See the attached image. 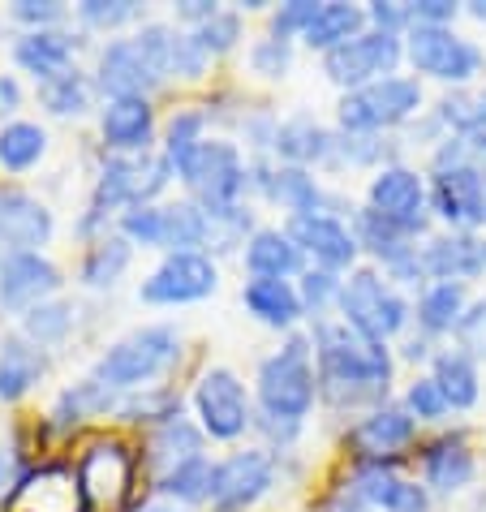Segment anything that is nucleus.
Returning <instances> with one entry per match:
<instances>
[{"label":"nucleus","mask_w":486,"mask_h":512,"mask_svg":"<svg viewBox=\"0 0 486 512\" xmlns=\"http://www.w3.org/2000/svg\"><path fill=\"white\" fill-rule=\"evenodd\" d=\"M319 362H323V383L332 392H379L388 388L392 362L383 345L357 336L349 323H323L319 327Z\"/></svg>","instance_id":"f257e3e1"},{"label":"nucleus","mask_w":486,"mask_h":512,"mask_svg":"<svg viewBox=\"0 0 486 512\" xmlns=\"http://www.w3.org/2000/svg\"><path fill=\"white\" fill-rule=\"evenodd\" d=\"M259 401L267 418L280 422H302L314 405V366H310V345L302 336L289 340L276 358L263 362L259 371Z\"/></svg>","instance_id":"f03ea898"},{"label":"nucleus","mask_w":486,"mask_h":512,"mask_svg":"<svg viewBox=\"0 0 486 512\" xmlns=\"http://www.w3.org/2000/svg\"><path fill=\"white\" fill-rule=\"evenodd\" d=\"M181 340L168 327H142V332L125 336L121 345H112L95 366V379L108 388H138V383L155 379L160 371L177 362Z\"/></svg>","instance_id":"7ed1b4c3"},{"label":"nucleus","mask_w":486,"mask_h":512,"mask_svg":"<svg viewBox=\"0 0 486 512\" xmlns=\"http://www.w3.org/2000/svg\"><path fill=\"white\" fill-rule=\"evenodd\" d=\"M336 297H340V315H345V323L357 336L375 340V345H383V340L405 327V315H409L405 302H400L375 272H353V280L340 284Z\"/></svg>","instance_id":"20e7f679"},{"label":"nucleus","mask_w":486,"mask_h":512,"mask_svg":"<svg viewBox=\"0 0 486 512\" xmlns=\"http://www.w3.org/2000/svg\"><path fill=\"white\" fill-rule=\"evenodd\" d=\"M177 173L185 177V186L203 198L207 211H228L233 198L246 190V164H241L233 142H220V138H211V142L203 138V147H198Z\"/></svg>","instance_id":"39448f33"},{"label":"nucleus","mask_w":486,"mask_h":512,"mask_svg":"<svg viewBox=\"0 0 486 512\" xmlns=\"http://www.w3.org/2000/svg\"><path fill=\"white\" fill-rule=\"evenodd\" d=\"M418 104H422V87L413 78H383L340 99V125L349 134L383 130V125H400L405 117H413Z\"/></svg>","instance_id":"423d86ee"},{"label":"nucleus","mask_w":486,"mask_h":512,"mask_svg":"<svg viewBox=\"0 0 486 512\" xmlns=\"http://www.w3.org/2000/svg\"><path fill=\"white\" fill-rule=\"evenodd\" d=\"M409 61L418 74L439 82H465L482 69V52L448 26H409Z\"/></svg>","instance_id":"0eeeda50"},{"label":"nucleus","mask_w":486,"mask_h":512,"mask_svg":"<svg viewBox=\"0 0 486 512\" xmlns=\"http://www.w3.org/2000/svg\"><path fill=\"white\" fill-rule=\"evenodd\" d=\"M216 263L207 254H168L155 272L142 280V302L151 306H185V302H203L216 293Z\"/></svg>","instance_id":"6e6552de"},{"label":"nucleus","mask_w":486,"mask_h":512,"mask_svg":"<svg viewBox=\"0 0 486 512\" xmlns=\"http://www.w3.org/2000/svg\"><path fill=\"white\" fill-rule=\"evenodd\" d=\"M130 491V457L117 439L91 444L78 461V500L82 512H112Z\"/></svg>","instance_id":"1a4fd4ad"},{"label":"nucleus","mask_w":486,"mask_h":512,"mask_svg":"<svg viewBox=\"0 0 486 512\" xmlns=\"http://www.w3.org/2000/svg\"><path fill=\"white\" fill-rule=\"evenodd\" d=\"M198 418H203V431L211 439H237L250 426V401L241 379L228 371V366H211V371L198 379L194 392Z\"/></svg>","instance_id":"9d476101"},{"label":"nucleus","mask_w":486,"mask_h":512,"mask_svg":"<svg viewBox=\"0 0 486 512\" xmlns=\"http://www.w3.org/2000/svg\"><path fill=\"white\" fill-rule=\"evenodd\" d=\"M400 61V44H396V35L388 31H375V35H357L349 39L345 48H336V52H327V78L340 82V87H353V91H362L370 87V82H383V74H392Z\"/></svg>","instance_id":"9b49d317"},{"label":"nucleus","mask_w":486,"mask_h":512,"mask_svg":"<svg viewBox=\"0 0 486 512\" xmlns=\"http://www.w3.org/2000/svg\"><path fill=\"white\" fill-rule=\"evenodd\" d=\"M168 173H173V160L168 155H142V160H112L99 177L95 190V211L99 207H147L151 194H160L168 186Z\"/></svg>","instance_id":"f8f14e48"},{"label":"nucleus","mask_w":486,"mask_h":512,"mask_svg":"<svg viewBox=\"0 0 486 512\" xmlns=\"http://www.w3.org/2000/svg\"><path fill=\"white\" fill-rule=\"evenodd\" d=\"M271 457L267 452H237V457H228L216 465V482H211V500H216V508L224 512H237L254 504L259 495L271 487Z\"/></svg>","instance_id":"ddd939ff"},{"label":"nucleus","mask_w":486,"mask_h":512,"mask_svg":"<svg viewBox=\"0 0 486 512\" xmlns=\"http://www.w3.org/2000/svg\"><path fill=\"white\" fill-rule=\"evenodd\" d=\"M422 177L409 173V168H383V173L370 181V211L383 216L388 224H396L400 233L422 229Z\"/></svg>","instance_id":"4468645a"},{"label":"nucleus","mask_w":486,"mask_h":512,"mask_svg":"<svg viewBox=\"0 0 486 512\" xmlns=\"http://www.w3.org/2000/svg\"><path fill=\"white\" fill-rule=\"evenodd\" d=\"M431 198H435V211L448 224H482L486 220V177L478 164L439 168Z\"/></svg>","instance_id":"2eb2a0df"},{"label":"nucleus","mask_w":486,"mask_h":512,"mask_svg":"<svg viewBox=\"0 0 486 512\" xmlns=\"http://www.w3.org/2000/svg\"><path fill=\"white\" fill-rule=\"evenodd\" d=\"M52 237V211L39 198L22 190L0 194V241L13 246V254H35L39 246H48Z\"/></svg>","instance_id":"dca6fc26"},{"label":"nucleus","mask_w":486,"mask_h":512,"mask_svg":"<svg viewBox=\"0 0 486 512\" xmlns=\"http://www.w3.org/2000/svg\"><path fill=\"white\" fill-rule=\"evenodd\" d=\"M160 74L151 69V61L142 56L138 39H117L108 44L104 56H99V87L112 91V99H130V95H142L147 87H155Z\"/></svg>","instance_id":"f3484780"},{"label":"nucleus","mask_w":486,"mask_h":512,"mask_svg":"<svg viewBox=\"0 0 486 512\" xmlns=\"http://www.w3.org/2000/svg\"><path fill=\"white\" fill-rule=\"evenodd\" d=\"M61 289V272L39 254H9L0 263V302L5 306H39V297Z\"/></svg>","instance_id":"a211bd4d"},{"label":"nucleus","mask_w":486,"mask_h":512,"mask_svg":"<svg viewBox=\"0 0 486 512\" xmlns=\"http://www.w3.org/2000/svg\"><path fill=\"white\" fill-rule=\"evenodd\" d=\"M289 237L302 250H310L323 267H332V272L336 267H349L353 254H357V237L340 220L319 216V211H314V216H293L289 220Z\"/></svg>","instance_id":"6ab92c4d"},{"label":"nucleus","mask_w":486,"mask_h":512,"mask_svg":"<svg viewBox=\"0 0 486 512\" xmlns=\"http://www.w3.org/2000/svg\"><path fill=\"white\" fill-rule=\"evenodd\" d=\"M422 267L431 276H439V284H461L469 276L486 272V241L474 237H439L426 246Z\"/></svg>","instance_id":"aec40b11"},{"label":"nucleus","mask_w":486,"mask_h":512,"mask_svg":"<svg viewBox=\"0 0 486 512\" xmlns=\"http://www.w3.org/2000/svg\"><path fill=\"white\" fill-rule=\"evenodd\" d=\"M13 56H18V65L26 74H35L44 87L56 78H65V74H74V69H69L74 44H69V35H61V31H31L26 39H18Z\"/></svg>","instance_id":"412c9836"},{"label":"nucleus","mask_w":486,"mask_h":512,"mask_svg":"<svg viewBox=\"0 0 486 512\" xmlns=\"http://www.w3.org/2000/svg\"><path fill=\"white\" fill-rule=\"evenodd\" d=\"M104 142L117 151H138L151 142V125H155V112L147 104V95H130V99H112L104 108Z\"/></svg>","instance_id":"4be33fe9"},{"label":"nucleus","mask_w":486,"mask_h":512,"mask_svg":"<svg viewBox=\"0 0 486 512\" xmlns=\"http://www.w3.org/2000/svg\"><path fill=\"white\" fill-rule=\"evenodd\" d=\"M13 512H82L78 478L61 474V469H44V474L26 478L22 491L13 495Z\"/></svg>","instance_id":"5701e85b"},{"label":"nucleus","mask_w":486,"mask_h":512,"mask_svg":"<svg viewBox=\"0 0 486 512\" xmlns=\"http://www.w3.org/2000/svg\"><path fill=\"white\" fill-rule=\"evenodd\" d=\"M246 267L259 280H284L289 272L302 267V246L289 237V233H276V229H263L250 237L246 246Z\"/></svg>","instance_id":"b1692460"},{"label":"nucleus","mask_w":486,"mask_h":512,"mask_svg":"<svg viewBox=\"0 0 486 512\" xmlns=\"http://www.w3.org/2000/svg\"><path fill=\"white\" fill-rule=\"evenodd\" d=\"M241 302H246L250 315L267 327H289L297 315H302V297L289 289V280H259L254 276L246 289H241Z\"/></svg>","instance_id":"393cba45"},{"label":"nucleus","mask_w":486,"mask_h":512,"mask_svg":"<svg viewBox=\"0 0 486 512\" xmlns=\"http://www.w3.org/2000/svg\"><path fill=\"white\" fill-rule=\"evenodd\" d=\"M44 375V353L26 340H5V353H0V401H18L26 396Z\"/></svg>","instance_id":"a878e982"},{"label":"nucleus","mask_w":486,"mask_h":512,"mask_svg":"<svg viewBox=\"0 0 486 512\" xmlns=\"http://www.w3.org/2000/svg\"><path fill=\"white\" fill-rule=\"evenodd\" d=\"M469 478H474V452L465 448V439H443L426 452V482H431L435 491H461L469 487Z\"/></svg>","instance_id":"bb28decb"},{"label":"nucleus","mask_w":486,"mask_h":512,"mask_svg":"<svg viewBox=\"0 0 486 512\" xmlns=\"http://www.w3.org/2000/svg\"><path fill=\"white\" fill-rule=\"evenodd\" d=\"M366 13L357 5H319V13H314V22L306 26V44L310 48H323V52H336L345 48L349 39H357V31H362Z\"/></svg>","instance_id":"cd10ccee"},{"label":"nucleus","mask_w":486,"mask_h":512,"mask_svg":"<svg viewBox=\"0 0 486 512\" xmlns=\"http://www.w3.org/2000/svg\"><path fill=\"white\" fill-rule=\"evenodd\" d=\"M413 439V418L400 414V409H379V414L362 418V426L353 431V444L366 452V457H383V452H396L400 444Z\"/></svg>","instance_id":"c85d7f7f"},{"label":"nucleus","mask_w":486,"mask_h":512,"mask_svg":"<svg viewBox=\"0 0 486 512\" xmlns=\"http://www.w3.org/2000/svg\"><path fill=\"white\" fill-rule=\"evenodd\" d=\"M435 383L448 409H469L478 401V371L465 353H439L435 358Z\"/></svg>","instance_id":"c756f323"},{"label":"nucleus","mask_w":486,"mask_h":512,"mask_svg":"<svg viewBox=\"0 0 486 512\" xmlns=\"http://www.w3.org/2000/svg\"><path fill=\"white\" fill-rule=\"evenodd\" d=\"M198 448H203V435H198L190 422H181V418L164 422L160 435L151 439L155 461H160L168 474H173V469H181V465H190V461H198Z\"/></svg>","instance_id":"7c9ffc66"},{"label":"nucleus","mask_w":486,"mask_h":512,"mask_svg":"<svg viewBox=\"0 0 486 512\" xmlns=\"http://www.w3.org/2000/svg\"><path fill=\"white\" fill-rule=\"evenodd\" d=\"M276 151L293 164H310V160H323V155L332 151V142H327V134L310 117H297L276 130Z\"/></svg>","instance_id":"2f4dec72"},{"label":"nucleus","mask_w":486,"mask_h":512,"mask_svg":"<svg viewBox=\"0 0 486 512\" xmlns=\"http://www.w3.org/2000/svg\"><path fill=\"white\" fill-rule=\"evenodd\" d=\"M44 147H48V138H44V130H39V125H31V121H13V125H5V130H0V164L13 168V173L31 168L39 155H44Z\"/></svg>","instance_id":"473e14b6"},{"label":"nucleus","mask_w":486,"mask_h":512,"mask_svg":"<svg viewBox=\"0 0 486 512\" xmlns=\"http://www.w3.org/2000/svg\"><path fill=\"white\" fill-rule=\"evenodd\" d=\"M125 267H130V241H125V237H104L99 246H91L87 263H82V284L104 289V284L117 280Z\"/></svg>","instance_id":"72a5a7b5"},{"label":"nucleus","mask_w":486,"mask_h":512,"mask_svg":"<svg viewBox=\"0 0 486 512\" xmlns=\"http://www.w3.org/2000/svg\"><path fill=\"white\" fill-rule=\"evenodd\" d=\"M267 194L289 207L293 216H314V207H319V186H314L302 168H280V173H271Z\"/></svg>","instance_id":"f704fd0d"},{"label":"nucleus","mask_w":486,"mask_h":512,"mask_svg":"<svg viewBox=\"0 0 486 512\" xmlns=\"http://www.w3.org/2000/svg\"><path fill=\"white\" fill-rule=\"evenodd\" d=\"M418 319L426 332H448V327H456L465 319V289L461 284H435V289L422 297Z\"/></svg>","instance_id":"c9c22d12"},{"label":"nucleus","mask_w":486,"mask_h":512,"mask_svg":"<svg viewBox=\"0 0 486 512\" xmlns=\"http://www.w3.org/2000/svg\"><path fill=\"white\" fill-rule=\"evenodd\" d=\"M357 229H362V241L392 267V272L413 259V250L400 241V229H396V224H388L383 216H375V211H362V216H357Z\"/></svg>","instance_id":"e433bc0d"},{"label":"nucleus","mask_w":486,"mask_h":512,"mask_svg":"<svg viewBox=\"0 0 486 512\" xmlns=\"http://www.w3.org/2000/svg\"><path fill=\"white\" fill-rule=\"evenodd\" d=\"M112 405V388L99 379H87V383H74L61 401H56V418L61 422H78V418H95V414H108Z\"/></svg>","instance_id":"4c0bfd02"},{"label":"nucleus","mask_w":486,"mask_h":512,"mask_svg":"<svg viewBox=\"0 0 486 512\" xmlns=\"http://www.w3.org/2000/svg\"><path fill=\"white\" fill-rule=\"evenodd\" d=\"M211 482H216V465H207L203 457H198V461H190V465L173 469V474H164L160 491L173 495V500L198 504V500H207V495H211Z\"/></svg>","instance_id":"58836bf2"},{"label":"nucleus","mask_w":486,"mask_h":512,"mask_svg":"<svg viewBox=\"0 0 486 512\" xmlns=\"http://www.w3.org/2000/svg\"><path fill=\"white\" fill-rule=\"evenodd\" d=\"M69 323H74V310H69L65 302H39L26 310V332H31V340H39V345H56Z\"/></svg>","instance_id":"ea45409f"},{"label":"nucleus","mask_w":486,"mask_h":512,"mask_svg":"<svg viewBox=\"0 0 486 512\" xmlns=\"http://www.w3.org/2000/svg\"><path fill=\"white\" fill-rule=\"evenodd\" d=\"M396 491H400V478L392 474L388 465H379V461L362 465V469H357V478H353V495H357V500L379 504V508H388Z\"/></svg>","instance_id":"a19ab883"},{"label":"nucleus","mask_w":486,"mask_h":512,"mask_svg":"<svg viewBox=\"0 0 486 512\" xmlns=\"http://www.w3.org/2000/svg\"><path fill=\"white\" fill-rule=\"evenodd\" d=\"M125 241H138V246H164V207H130L121 216Z\"/></svg>","instance_id":"79ce46f5"},{"label":"nucleus","mask_w":486,"mask_h":512,"mask_svg":"<svg viewBox=\"0 0 486 512\" xmlns=\"http://www.w3.org/2000/svg\"><path fill=\"white\" fill-rule=\"evenodd\" d=\"M443 121L465 134H486V91L482 95H448L443 99Z\"/></svg>","instance_id":"37998d69"},{"label":"nucleus","mask_w":486,"mask_h":512,"mask_svg":"<svg viewBox=\"0 0 486 512\" xmlns=\"http://www.w3.org/2000/svg\"><path fill=\"white\" fill-rule=\"evenodd\" d=\"M198 147H203V117L198 112H181L168 125V160H173V168H181Z\"/></svg>","instance_id":"c03bdc74"},{"label":"nucleus","mask_w":486,"mask_h":512,"mask_svg":"<svg viewBox=\"0 0 486 512\" xmlns=\"http://www.w3.org/2000/svg\"><path fill=\"white\" fill-rule=\"evenodd\" d=\"M241 39V18L237 13H216V18H207L203 26L194 31V44L203 48L207 56H220V52H228Z\"/></svg>","instance_id":"a18cd8bd"},{"label":"nucleus","mask_w":486,"mask_h":512,"mask_svg":"<svg viewBox=\"0 0 486 512\" xmlns=\"http://www.w3.org/2000/svg\"><path fill=\"white\" fill-rule=\"evenodd\" d=\"M39 95H44V104L56 112V117H69V112L87 108V82H82L78 74H65V78L48 82V87H39Z\"/></svg>","instance_id":"49530a36"},{"label":"nucleus","mask_w":486,"mask_h":512,"mask_svg":"<svg viewBox=\"0 0 486 512\" xmlns=\"http://www.w3.org/2000/svg\"><path fill=\"white\" fill-rule=\"evenodd\" d=\"M82 18H87L91 26H104V31H112V26L134 22L138 5H130V0H87V5H82Z\"/></svg>","instance_id":"de8ad7c7"},{"label":"nucleus","mask_w":486,"mask_h":512,"mask_svg":"<svg viewBox=\"0 0 486 512\" xmlns=\"http://www.w3.org/2000/svg\"><path fill=\"white\" fill-rule=\"evenodd\" d=\"M409 409L418 418H443V414H448V401H443V392H439L435 379H418L409 388Z\"/></svg>","instance_id":"09e8293b"},{"label":"nucleus","mask_w":486,"mask_h":512,"mask_svg":"<svg viewBox=\"0 0 486 512\" xmlns=\"http://www.w3.org/2000/svg\"><path fill=\"white\" fill-rule=\"evenodd\" d=\"M254 74H263V78H280L284 69H289V44L284 39H263L259 48H254Z\"/></svg>","instance_id":"8fccbe9b"},{"label":"nucleus","mask_w":486,"mask_h":512,"mask_svg":"<svg viewBox=\"0 0 486 512\" xmlns=\"http://www.w3.org/2000/svg\"><path fill=\"white\" fill-rule=\"evenodd\" d=\"M13 18H18V22H31V26H39V31H48L52 22L65 18V9L52 5V0H22V5H13Z\"/></svg>","instance_id":"3c124183"},{"label":"nucleus","mask_w":486,"mask_h":512,"mask_svg":"<svg viewBox=\"0 0 486 512\" xmlns=\"http://www.w3.org/2000/svg\"><path fill=\"white\" fill-rule=\"evenodd\" d=\"M456 332H461V345L474 349V353H486V302H478L469 315L456 323Z\"/></svg>","instance_id":"603ef678"},{"label":"nucleus","mask_w":486,"mask_h":512,"mask_svg":"<svg viewBox=\"0 0 486 512\" xmlns=\"http://www.w3.org/2000/svg\"><path fill=\"white\" fill-rule=\"evenodd\" d=\"M314 13H319V5H306V0H297V5H289L276 18V39H289L293 31H302L306 35V26L314 22Z\"/></svg>","instance_id":"864d4df0"},{"label":"nucleus","mask_w":486,"mask_h":512,"mask_svg":"<svg viewBox=\"0 0 486 512\" xmlns=\"http://www.w3.org/2000/svg\"><path fill=\"white\" fill-rule=\"evenodd\" d=\"M456 13V5L448 0H422V5H409V22L413 26H443Z\"/></svg>","instance_id":"5fc2aeb1"},{"label":"nucleus","mask_w":486,"mask_h":512,"mask_svg":"<svg viewBox=\"0 0 486 512\" xmlns=\"http://www.w3.org/2000/svg\"><path fill=\"white\" fill-rule=\"evenodd\" d=\"M426 508H431V500H426V491L418 487V482H400V491L388 504V512H426Z\"/></svg>","instance_id":"6e6d98bb"},{"label":"nucleus","mask_w":486,"mask_h":512,"mask_svg":"<svg viewBox=\"0 0 486 512\" xmlns=\"http://www.w3.org/2000/svg\"><path fill=\"white\" fill-rule=\"evenodd\" d=\"M332 293H340V289H336V280L327 276V272H310V276H306V302H310V306H323Z\"/></svg>","instance_id":"4d7b16f0"},{"label":"nucleus","mask_w":486,"mask_h":512,"mask_svg":"<svg viewBox=\"0 0 486 512\" xmlns=\"http://www.w3.org/2000/svg\"><path fill=\"white\" fill-rule=\"evenodd\" d=\"M18 104H22L18 82H13V78H0V117H5V112H13Z\"/></svg>","instance_id":"13d9d810"},{"label":"nucleus","mask_w":486,"mask_h":512,"mask_svg":"<svg viewBox=\"0 0 486 512\" xmlns=\"http://www.w3.org/2000/svg\"><path fill=\"white\" fill-rule=\"evenodd\" d=\"M332 512H366V508H357V504H340V508H332Z\"/></svg>","instance_id":"bf43d9fd"},{"label":"nucleus","mask_w":486,"mask_h":512,"mask_svg":"<svg viewBox=\"0 0 486 512\" xmlns=\"http://www.w3.org/2000/svg\"><path fill=\"white\" fill-rule=\"evenodd\" d=\"M0 495H5V457H0Z\"/></svg>","instance_id":"052dcab7"},{"label":"nucleus","mask_w":486,"mask_h":512,"mask_svg":"<svg viewBox=\"0 0 486 512\" xmlns=\"http://www.w3.org/2000/svg\"><path fill=\"white\" fill-rule=\"evenodd\" d=\"M147 512H168V508H147Z\"/></svg>","instance_id":"680f3d73"}]
</instances>
